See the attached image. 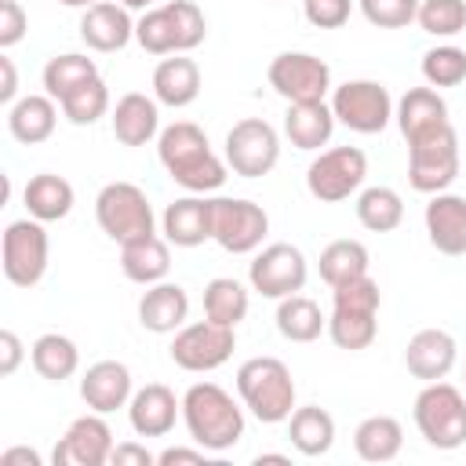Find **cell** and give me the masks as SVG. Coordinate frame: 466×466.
<instances>
[{
	"label": "cell",
	"instance_id": "cell-1",
	"mask_svg": "<svg viewBox=\"0 0 466 466\" xmlns=\"http://www.w3.org/2000/svg\"><path fill=\"white\" fill-rule=\"evenodd\" d=\"M157 157L171 182L189 193H211L226 182V160L211 149L208 135L193 120H175L157 135Z\"/></svg>",
	"mask_w": 466,
	"mask_h": 466
},
{
	"label": "cell",
	"instance_id": "cell-2",
	"mask_svg": "<svg viewBox=\"0 0 466 466\" xmlns=\"http://www.w3.org/2000/svg\"><path fill=\"white\" fill-rule=\"evenodd\" d=\"M182 422L204 451H226L244 437V408L218 382H193L182 393Z\"/></svg>",
	"mask_w": 466,
	"mask_h": 466
},
{
	"label": "cell",
	"instance_id": "cell-3",
	"mask_svg": "<svg viewBox=\"0 0 466 466\" xmlns=\"http://www.w3.org/2000/svg\"><path fill=\"white\" fill-rule=\"evenodd\" d=\"M208 36V18L193 0H164L135 22V40L149 55H186Z\"/></svg>",
	"mask_w": 466,
	"mask_h": 466
},
{
	"label": "cell",
	"instance_id": "cell-4",
	"mask_svg": "<svg viewBox=\"0 0 466 466\" xmlns=\"http://www.w3.org/2000/svg\"><path fill=\"white\" fill-rule=\"evenodd\" d=\"M379 284L364 273L350 284L331 288V317H328V335L339 350H368L379 335Z\"/></svg>",
	"mask_w": 466,
	"mask_h": 466
},
{
	"label": "cell",
	"instance_id": "cell-5",
	"mask_svg": "<svg viewBox=\"0 0 466 466\" xmlns=\"http://www.w3.org/2000/svg\"><path fill=\"white\" fill-rule=\"evenodd\" d=\"M237 397L258 422H288V415L295 411V379L284 360L251 357L237 368Z\"/></svg>",
	"mask_w": 466,
	"mask_h": 466
},
{
	"label": "cell",
	"instance_id": "cell-6",
	"mask_svg": "<svg viewBox=\"0 0 466 466\" xmlns=\"http://www.w3.org/2000/svg\"><path fill=\"white\" fill-rule=\"evenodd\" d=\"M415 426L422 441L437 451H455L466 444V393L444 379L426 382L415 397Z\"/></svg>",
	"mask_w": 466,
	"mask_h": 466
},
{
	"label": "cell",
	"instance_id": "cell-7",
	"mask_svg": "<svg viewBox=\"0 0 466 466\" xmlns=\"http://www.w3.org/2000/svg\"><path fill=\"white\" fill-rule=\"evenodd\" d=\"M459 178V135L451 124H441L408 142V182L415 193H444Z\"/></svg>",
	"mask_w": 466,
	"mask_h": 466
},
{
	"label": "cell",
	"instance_id": "cell-8",
	"mask_svg": "<svg viewBox=\"0 0 466 466\" xmlns=\"http://www.w3.org/2000/svg\"><path fill=\"white\" fill-rule=\"evenodd\" d=\"M95 218H98L102 233L109 240H116V244H127V240L157 233L153 204H149V197L135 182H109V186H102L98 197H95Z\"/></svg>",
	"mask_w": 466,
	"mask_h": 466
},
{
	"label": "cell",
	"instance_id": "cell-9",
	"mask_svg": "<svg viewBox=\"0 0 466 466\" xmlns=\"http://www.w3.org/2000/svg\"><path fill=\"white\" fill-rule=\"evenodd\" d=\"M269 233V215L262 204L244 197H215L211 200V240L229 255H251L262 248Z\"/></svg>",
	"mask_w": 466,
	"mask_h": 466
},
{
	"label": "cell",
	"instance_id": "cell-10",
	"mask_svg": "<svg viewBox=\"0 0 466 466\" xmlns=\"http://www.w3.org/2000/svg\"><path fill=\"white\" fill-rule=\"evenodd\" d=\"M368 178V157L357 146H331L306 167V189L320 204H339L353 197Z\"/></svg>",
	"mask_w": 466,
	"mask_h": 466
},
{
	"label": "cell",
	"instance_id": "cell-11",
	"mask_svg": "<svg viewBox=\"0 0 466 466\" xmlns=\"http://www.w3.org/2000/svg\"><path fill=\"white\" fill-rule=\"evenodd\" d=\"M47 255H51V244H47V229L40 218L29 215L18 222H7L4 240H0V258H4V277L15 288L40 284L47 273Z\"/></svg>",
	"mask_w": 466,
	"mask_h": 466
},
{
	"label": "cell",
	"instance_id": "cell-12",
	"mask_svg": "<svg viewBox=\"0 0 466 466\" xmlns=\"http://www.w3.org/2000/svg\"><path fill=\"white\" fill-rule=\"evenodd\" d=\"M280 160V135L262 116H244L226 131V164L240 178H262Z\"/></svg>",
	"mask_w": 466,
	"mask_h": 466
},
{
	"label": "cell",
	"instance_id": "cell-13",
	"mask_svg": "<svg viewBox=\"0 0 466 466\" xmlns=\"http://www.w3.org/2000/svg\"><path fill=\"white\" fill-rule=\"evenodd\" d=\"M237 328H226V324H215V320H197V324H182L171 339V360L182 368V371H193V375H204V371H215L222 368L233 350H237Z\"/></svg>",
	"mask_w": 466,
	"mask_h": 466
},
{
	"label": "cell",
	"instance_id": "cell-14",
	"mask_svg": "<svg viewBox=\"0 0 466 466\" xmlns=\"http://www.w3.org/2000/svg\"><path fill=\"white\" fill-rule=\"evenodd\" d=\"M331 113L357 135H379L393 120V98L379 80H346L331 91Z\"/></svg>",
	"mask_w": 466,
	"mask_h": 466
},
{
	"label": "cell",
	"instance_id": "cell-15",
	"mask_svg": "<svg viewBox=\"0 0 466 466\" xmlns=\"http://www.w3.org/2000/svg\"><path fill=\"white\" fill-rule=\"evenodd\" d=\"M306 277H309V266H306V255L295 248V244H266L251 266H248V284L251 291H258L262 299H288V295H299L306 288Z\"/></svg>",
	"mask_w": 466,
	"mask_h": 466
},
{
	"label": "cell",
	"instance_id": "cell-16",
	"mask_svg": "<svg viewBox=\"0 0 466 466\" xmlns=\"http://www.w3.org/2000/svg\"><path fill=\"white\" fill-rule=\"evenodd\" d=\"M266 76L284 102H324V95L331 91L328 62L309 51H280L269 62Z\"/></svg>",
	"mask_w": 466,
	"mask_h": 466
},
{
	"label": "cell",
	"instance_id": "cell-17",
	"mask_svg": "<svg viewBox=\"0 0 466 466\" xmlns=\"http://www.w3.org/2000/svg\"><path fill=\"white\" fill-rule=\"evenodd\" d=\"M113 430L98 411H87L69 422L62 441L51 451L55 466H106L113 455Z\"/></svg>",
	"mask_w": 466,
	"mask_h": 466
},
{
	"label": "cell",
	"instance_id": "cell-18",
	"mask_svg": "<svg viewBox=\"0 0 466 466\" xmlns=\"http://www.w3.org/2000/svg\"><path fill=\"white\" fill-rule=\"evenodd\" d=\"M135 36V22L120 0H98L80 15V40L91 51H124Z\"/></svg>",
	"mask_w": 466,
	"mask_h": 466
},
{
	"label": "cell",
	"instance_id": "cell-19",
	"mask_svg": "<svg viewBox=\"0 0 466 466\" xmlns=\"http://www.w3.org/2000/svg\"><path fill=\"white\" fill-rule=\"evenodd\" d=\"M131 393V371L120 360H95L80 375V400L87 404V411L109 415L116 408H127Z\"/></svg>",
	"mask_w": 466,
	"mask_h": 466
},
{
	"label": "cell",
	"instance_id": "cell-20",
	"mask_svg": "<svg viewBox=\"0 0 466 466\" xmlns=\"http://www.w3.org/2000/svg\"><path fill=\"white\" fill-rule=\"evenodd\" d=\"M426 237L441 255H466V197L459 193H433L426 211Z\"/></svg>",
	"mask_w": 466,
	"mask_h": 466
},
{
	"label": "cell",
	"instance_id": "cell-21",
	"mask_svg": "<svg viewBox=\"0 0 466 466\" xmlns=\"http://www.w3.org/2000/svg\"><path fill=\"white\" fill-rule=\"evenodd\" d=\"M455 357H459V346L448 331L441 328H422L408 339L404 346V368L419 379V382H437L444 379L451 368H455Z\"/></svg>",
	"mask_w": 466,
	"mask_h": 466
},
{
	"label": "cell",
	"instance_id": "cell-22",
	"mask_svg": "<svg viewBox=\"0 0 466 466\" xmlns=\"http://www.w3.org/2000/svg\"><path fill=\"white\" fill-rule=\"evenodd\" d=\"M178 415H182V400H175V393L164 382H149L135 390L127 400V422L138 437H167Z\"/></svg>",
	"mask_w": 466,
	"mask_h": 466
},
{
	"label": "cell",
	"instance_id": "cell-23",
	"mask_svg": "<svg viewBox=\"0 0 466 466\" xmlns=\"http://www.w3.org/2000/svg\"><path fill=\"white\" fill-rule=\"evenodd\" d=\"M189 317V295L175 280H157L138 299V324L153 335H175Z\"/></svg>",
	"mask_w": 466,
	"mask_h": 466
},
{
	"label": "cell",
	"instance_id": "cell-24",
	"mask_svg": "<svg viewBox=\"0 0 466 466\" xmlns=\"http://www.w3.org/2000/svg\"><path fill=\"white\" fill-rule=\"evenodd\" d=\"M164 237L175 248H197L204 240H211V200L204 193H189L178 197L164 208Z\"/></svg>",
	"mask_w": 466,
	"mask_h": 466
},
{
	"label": "cell",
	"instance_id": "cell-25",
	"mask_svg": "<svg viewBox=\"0 0 466 466\" xmlns=\"http://www.w3.org/2000/svg\"><path fill=\"white\" fill-rule=\"evenodd\" d=\"M160 102L142 95V91H127L124 98H116L109 120H113V135L120 146H146L160 135Z\"/></svg>",
	"mask_w": 466,
	"mask_h": 466
},
{
	"label": "cell",
	"instance_id": "cell-26",
	"mask_svg": "<svg viewBox=\"0 0 466 466\" xmlns=\"http://www.w3.org/2000/svg\"><path fill=\"white\" fill-rule=\"evenodd\" d=\"M200 95V66L186 55H167L153 69V98L171 109L193 106Z\"/></svg>",
	"mask_w": 466,
	"mask_h": 466
},
{
	"label": "cell",
	"instance_id": "cell-27",
	"mask_svg": "<svg viewBox=\"0 0 466 466\" xmlns=\"http://www.w3.org/2000/svg\"><path fill=\"white\" fill-rule=\"evenodd\" d=\"M335 131V113L331 102H288L284 109V135L295 149H320L331 142Z\"/></svg>",
	"mask_w": 466,
	"mask_h": 466
},
{
	"label": "cell",
	"instance_id": "cell-28",
	"mask_svg": "<svg viewBox=\"0 0 466 466\" xmlns=\"http://www.w3.org/2000/svg\"><path fill=\"white\" fill-rule=\"evenodd\" d=\"M58 124V106L51 95H25L7 106V131L22 146H40L55 135Z\"/></svg>",
	"mask_w": 466,
	"mask_h": 466
},
{
	"label": "cell",
	"instance_id": "cell-29",
	"mask_svg": "<svg viewBox=\"0 0 466 466\" xmlns=\"http://www.w3.org/2000/svg\"><path fill=\"white\" fill-rule=\"evenodd\" d=\"M393 120H397V127H400V135L408 142L426 135V131H433V127H441V124H451L448 120V102L430 84L404 91V98L393 106Z\"/></svg>",
	"mask_w": 466,
	"mask_h": 466
},
{
	"label": "cell",
	"instance_id": "cell-30",
	"mask_svg": "<svg viewBox=\"0 0 466 466\" xmlns=\"http://www.w3.org/2000/svg\"><path fill=\"white\" fill-rule=\"evenodd\" d=\"M120 269L131 284H157V280H167V269H171V251H167V237H138V240H127L120 244Z\"/></svg>",
	"mask_w": 466,
	"mask_h": 466
},
{
	"label": "cell",
	"instance_id": "cell-31",
	"mask_svg": "<svg viewBox=\"0 0 466 466\" xmlns=\"http://www.w3.org/2000/svg\"><path fill=\"white\" fill-rule=\"evenodd\" d=\"M22 200H25V211H29L33 218H40V222H58V218H66V215L73 211L76 193H73V186H69L62 175L40 171V175H33V178L25 182Z\"/></svg>",
	"mask_w": 466,
	"mask_h": 466
},
{
	"label": "cell",
	"instance_id": "cell-32",
	"mask_svg": "<svg viewBox=\"0 0 466 466\" xmlns=\"http://www.w3.org/2000/svg\"><path fill=\"white\" fill-rule=\"evenodd\" d=\"M288 437H291V448L299 455H306V459L328 455L331 444H335V419L317 404L295 408L288 415Z\"/></svg>",
	"mask_w": 466,
	"mask_h": 466
},
{
	"label": "cell",
	"instance_id": "cell-33",
	"mask_svg": "<svg viewBox=\"0 0 466 466\" xmlns=\"http://www.w3.org/2000/svg\"><path fill=\"white\" fill-rule=\"evenodd\" d=\"M353 448L364 462H390L404 448V426L393 415H368L353 430Z\"/></svg>",
	"mask_w": 466,
	"mask_h": 466
},
{
	"label": "cell",
	"instance_id": "cell-34",
	"mask_svg": "<svg viewBox=\"0 0 466 466\" xmlns=\"http://www.w3.org/2000/svg\"><path fill=\"white\" fill-rule=\"evenodd\" d=\"M29 360H33V368H36L40 379H47V382H66V379H73L76 368H80V350H76V342H73L69 335L47 331V335H40V339L29 346Z\"/></svg>",
	"mask_w": 466,
	"mask_h": 466
},
{
	"label": "cell",
	"instance_id": "cell-35",
	"mask_svg": "<svg viewBox=\"0 0 466 466\" xmlns=\"http://www.w3.org/2000/svg\"><path fill=\"white\" fill-rule=\"evenodd\" d=\"M273 320H277V331L288 342H313V339H320V331H328V317L306 295L277 299V317Z\"/></svg>",
	"mask_w": 466,
	"mask_h": 466
},
{
	"label": "cell",
	"instance_id": "cell-36",
	"mask_svg": "<svg viewBox=\"0 0 466 466\" xmlns=\"http://www.w3.org/2000/svg\"><path fill=\"white\" fill-rule=\"evenodd\" d=\"M357 222L371 233H390L404 222V200L390 186H368L357 193Z\"/></svg>",
	"mask_w": 466,
	"mask_h": 466
},
{
	"label": "cell",
	"instance_id": "cell-37",
	"mask_svg": "<svg viewBox=\"0 0 466 466\" xmlns=\"http://www.w3.org/2000/svg\"><path fill=\"white\" fill-rule=\"evenodd\" d=\"M248 288L233 277H215L208 280L204 288V317L215 320V324H226V328H237L244 317H248Z\"/></svg>",
	"mask_w": 466,
	"mask_h": 466
},
{
	"label": "cell",
	"instance_id": "cell-38",
	"mask_svg": "<svg viewBox=\"0 0 466 466\" xmlns=\"http://www.w3.org/2000/svg\"><path fill=\"white\" fill-rule=\"evenodd\" d=\"M95 76H98V66H95V58H87V55H76V51L47 58V66H44V73H40V80H44V91H47L55 102H62L69 91H76L80 84H87V80H95Z\"/></svg>",
	"mask_w": 466,
	"mask_h": 466
},
{
	"label": "cell",
	"instance_id": "cell-39",
	"mask_svg": "<svg viewBox=\"0 0 466 466\" xmlns=\"http://www.w3.org/2000/svg\"><path fill=\"white\" fill-rule=\"evenodd\" d=\"M368 248L360 240H331L324 251H320V277L328 288H339V284H350L357 277L368 273Z\"/></svg>",
	"mask_w": 466,
	"mask_h": 466
},
{
	"label": "cell",
	"instance_id": "cell-40",
	"mask_svg": "<svg viewBox=\"0 0 466 466\" xmlns=\"http://www.w3.org/2000/svg\"><path fill=\"white\" fill-rule=\"evenodd\" d=\"M58 106H62V116H66L69 124L87 127V124H95V120H102V116L109 113V87H106L102 76H95V80L80 84L76 91H69Z\"/></svg>",
	"mask_w": 466,
	"mask_h": 466
},
{
	"label": "cell",
	"instance_id": "cell-41",
	"mask_svg": "<svg viewBox=\"0 0 466 466\" xmlns=\"http://www.w3.org/2000/svg\"><path fill=\"white\" fill-rule=\"evenodd\" d=\"M422 80L430 87H459L466 80V51L455 44H437L422 55Z\"/></svg>",
	"mask_w": 466,
	"mask_h": 466
},
{
	"label": "cell",
	"instance_id": "cell-42",
	"mask_svg": "<svg viewBox=\"0 0 466 466\" xmlns=\"http://www.w3.org/2000/svg\"><path fill=\"white\" fill-rule=\"evenodd\" d=\"M415 22L430 36H455L466 29V0H419Z\"/></svg>",
	"mask_w": 466,
	"mask_h": 466
},
{
	"label": "cell",
	"instance_id": "cell-43",
	"mask_svg": "<svg viewBox=\"0 0 466 466\" xmlns=\"http://www.w3.org/2000/svg\"><path fill=\"white\" fill-rule=\"evenodd\" d=\"M360 15L379 29H404L419 15V0H357Z\"/></svg>",
	"mask_w": 466,
	"mask_h": 466
},
{
	"label": "cell",
	"instance_id": "cell-44",
	"mask_svg": "<svg viewBox=\"0 0 466 466\" xmlns=\"http://www.w3.org/2000/svg\"><path fill=\"white\" fill-rule=\"evenodd\" d=\"M353 0H302V15L317 29H342L350 22Z\"/></svg>",
	"mask_w": 466,
	"mask_h": 466
},
{
	"label": "cell",
	"instance_id": "cell-45",
	"mask_svg": "<svg viewBox=\"0 0 466 466\" xmlns=\"http://www.w3.org/2000/svg\"><path fill=\"white\" fill-rule=\"evenodd\" d=\"M29 29V15L22 11L18 0H0V47H15Z\"/></svg>",
	"mask_w": 466,
	"mask_h": 466
},
{
	"label": "cell",
	"instance_id": "cell-46",
	"mask_svg": "<svg viewBox=\"0 0 466 466\" xmlns=\"http://www.w3.org/2000/svg\"><path fill=\"white\" fill-rule=\"evenodd\" d=\"M22 357H25L22 339H18L11 328H4V331H0V375H15L18 364H22Z\"/></svg>",
	"mask_w": 466,
	"mask_h": 466
},
{
	"label": "cell",
	"instance_id": "cell-47",
	"mask_svg": "<svg viewBox=\"0 0 466 466\" xmlns=\"http://www.w3.org/2000/svg\"><path fill=\"white\" fill-rule=\"evenodd\" d=\"M109 462H116V466H153V462H157V455H153L146 444L124 441V444H116V448H113Z\"/></svg>",
	"mask_w": 466,
	"mask_h": 466
},
{
	"label": "cell",
	"instance_id": "cell-48",
	"mask_svg": "<svg viewBox=\"0 0 466 466\" xmlns=\"http://www.w3.org/2000/svg\"><path fill=\"white\" fill-rule=\"evenodd\" d=\"M157 462H160V466H178V462L200 466V462H204V448H200V444H197V448H164V451L157 455Z\"/></svg>",
	"mask_w": 466,
	"mask_h": 466
},
{
	"label": "cell",
	"instance_id": "cell-49",
	"mask_svg": "<svg viewBox=\"0 0 466 466\" xmlns=\"http://www.w3.org/2000/svg\"><path fill=\"white\" fill-rule=\"evenodd\" d=\"M0 466H44V459H40V451H33L25 444H15V448L0 451Z\"/></svg>",
	"mask_w": 466,
	"mask_h": 466
},
{
	"label": "cell",
	"instance_id": "cell-50",
	"mask_svg": "<svg viewBox=\"0 0 466 466\" xmlns=\"http://www.w3.org/2000/svg\"><path fill=\"white\" fill-rule=\"evenodd\" d=\"M0 73H4L0 102H4V106H11V102H18V98H15V95H18V73H15V62H11L7 55H0Z\"/></svg>",
	"mask_w": 466,
	"mask_h": 466
},
{
	"label": "cell",
	"instance_id": "cell-51",
	"mask_svg": "<svg viewBox=\"0 0 466 466\" xmlns=\"http://www.w3.org/2000/svg\"><path fill=\"white\" fill-rule=\"evenodd\" d=\"M127 11H149V7H157L160 0H120Z\"/></svg>",
	"mask_w": 466,
	"mask_h": 466
},
{
	"label": "cell",
	"instance_id": "cell-52",
	"mask_svg": "<svg viewBox=\"0 0 466 466\" xmlns=\"http://www.w3.org/2000/svg\"><path fill=\"white\" fill-rule=\"evenodd\" d=\"M62 7H80V11H87L91 4H98V0H58Z\"/></svg>",
	"mask_w": 466,
	"mask_h": 466
},
{
	"label": "cell",
	"instance_id": "cell-53",
	"mask_svg": "<svg viewBox=\"0 0 466 466\" xmlns=\"http://www.w3.org/2000/svg\"><path fill=\"white\" fill-rule=\"evenodd\" d=\"M255 462L262 466V462H288V455H255Z\"/></svg>",
	"mask_w": 466,
	"mask_h": 466
},
{
	"label": "cell",
	"instance_id": "cell-54",
	"mask_svg": "<svg viewBox=\"0 0 466 466\" xmlns=\"http://www.w3.org/2000/svg\"><path fill=\"white\" fill-rule=\"evenodd\" d=\"M462 386H466V368H462Z\"/></svg>",
	"mask_w": 466,
	"mask_h": 466
}]
</instances>
